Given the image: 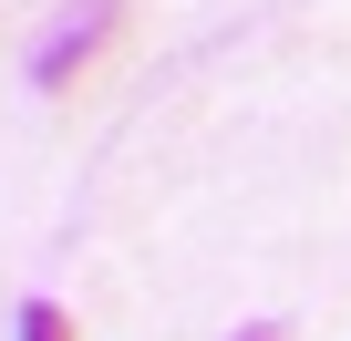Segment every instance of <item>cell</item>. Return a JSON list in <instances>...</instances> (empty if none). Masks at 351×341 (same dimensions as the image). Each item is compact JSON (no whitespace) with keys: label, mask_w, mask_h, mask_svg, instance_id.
I'll return each mask as SVG.
<instances>
[{"label":"cell","mask_w":351,"mask_h":341,"mask_svg":"<svg viewBox=\"0 0 351 341\" xmlns=\"http://www.w3.org/2000/svg\"><path fill=\"white\" fill-rule=\"evenodd\" d=\"M114 21H124V0H73V11H62V21L32 42V62H21V73H32L42 93H62V83H73V73H83L104 42H114Z\"/></svg>","instance_id":"cell-1"},{"label":"cell","mask_w":351,"mask_h":341,"mask_svg":"<svg viewBox=\"0 0 351 341\" xmlns=\"http://www.w3.org/2000/svg\"><path fill=\"white\" fill-rule=\"evenodd\" d=\"M238 341H279V320H248V331H238Z\"/></svg>","instance_id":"cell-3"},{"label":"cell","mask_w":351,"mask_h":341,"mask_svg":"<svg viewBox=\"0 0 351 341\" xmlns=\"http://www.w3.org/2000/svg\"><path fill=\"white\" fill-rule=\"evenodd\" d=\"M21 341H73V320H62V300H21V320H11Z\"/></svg>","instance_id":"cell-2"}]
</instances>
